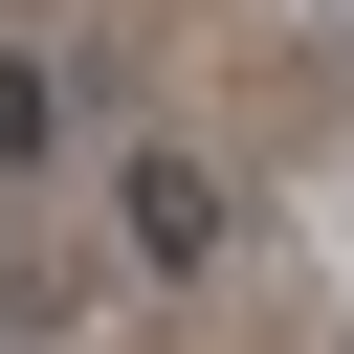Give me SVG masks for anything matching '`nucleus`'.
I'll use <instances>...</instances> for the list:
<instances>
[{"mask_svg":"<svg viewBox=\"0 0 354 354\" xmlns=\"http://www.w3.org/2000/svg\"><path fill=\"white\" fill-rule=\"evenodd\" d=\"M44 155H66V88H44V66H0V177H44Z\"/></svg>","mask_w":354,"mask_h":354,"instance_id":"nucleus-2","label":"nucleus"},{"mask_svg":"<svg viewBox=\"0 0 354 354\" xmlns=\"http://www.w3.org/2000/svg\"><path fill=\"white\" fill-rule=\"evenodd\" d=\"M133 243L199 266V243H221V177H199V155H133Z\"/></svg>","mask_w":354,"mask_h":354,"instance_id":"nucleus-1","label":"nucleus"}]
</instances>
